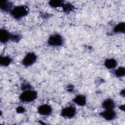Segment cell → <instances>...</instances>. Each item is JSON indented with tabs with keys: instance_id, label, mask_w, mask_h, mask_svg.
<instances>
[{
	"instance_id": "obj_17",
	"label": "cell",
	"mask_w": 125,
	"mask_h": 125,
	"mask_svg": "<svg viewBox=\"0 0 125 125\" xmlns=\"http://www.w3.org/2000/svg\"><path fill=\"white\" fill-rule=\"evenodd\" d=\"M62 7L64 12H69L71 11L73 8V6L70 3H68V4L64 3Z\"/></svg>"
},
{
	"instance_id": "obj_20",
	"label": "cell",
	"mask_w": 125,
	"mask_h": 125,
	"mask_svg": "<svg viewBox=\"0 0 125 125\" xmlns=\"http://www.w3.org/2000/svg\"><path fill=\"white\" fill-rule=\"evenodd\" d=\"M30 87V85L26 84H24L23 86H22V89H29Z\"/></svg>"
},
{
	"instance_id": "obj_11",
	"label": "cell",
	"mask_w": 125,
	"mask_h": 125,
	"mask_svg": "<svg viewBox=\"0 0 125 125\" xmlns=\"http://www.w3.org/2000/svg\"><path fill=\"white\" fill-rule=\"evenodd\" d=\"M117 65L116 61L113 59H107L105 62V65L108 68H113L116 67Z\"/></svg>"
},
{
	"instance_id": "obj_13",
	"label": "cell",
	"mask_w": 125,
	"mask_h": 125,
	"mask_svg": "<svg viewBox=\"0 0 125 125\" xmlns=\"http://www.w3.org/2000/svg\"><path fill=\"white\" fill-rule=\"evenodd\" d=\"M115 32H123L124 33L125 31V24L124 22L120 23L117 25L114 29Z\"/></svg>"
},
{
	"instance_id": "obj_10",
	"label": "cell",
	"mask_w": 125,
	"mask_h": 125,
	"mask_svg": "<svg viewBox=\"0 0 125 125\" xmlns=\"http://www.w3.org/2000/svg\"><path fill=\"white\" fill-rule=\"evenodd\" d=\"M73 101L76 104L81 106L84 105L86 103L85 97L83 95L77 96L75 98Z\"/></svg>"
},
{
	"instance_id": "obj_2",
	"label": "cell",
	"mask_w": 125,
	"mask_h": 125,
	"mask_svg": "<svg viewBox=\"0 0 125 125\" xmlns=\"http://www.w3.org/2000/svg\"><path fill=\"white\" fill-rule=\"evenodd\" d=\"M27 14V10L23 6H17L14 8L11 12V14L15 18H21Z\"/></svg>"
},
{
	"instance_id": "obj_16",
	"label": "cell",
	"mask_w": 125,
	"mask_h": 125,
	"mask_svg": "<svg viewBox=\"0 0 125 125\" xmlns=\"http://www.w3.org/2000/svg\"><path fill=\"white\" fill-rule=\"evenodd\" d=\"M115 74L118 77H123L125 74V69L124 67H119L115 71Z\"/></svg>"
},
{
	"instance_id": "obj_9",
	"label": "cell",
	"mask_w": 125,
	"mask_h": 125,
	"mask_svg": "<svg viewBox=\"0 0 125 125\" xmlns=\"http://www.w3.org/2000/svg\"><path fill=\"white\" fill-rule=\"evenodd\" d=\"M103 107L106 109H112L115 107V104L112 100L107 99L103 103Z\"/></svg>"
},
{
	"instance_id": "obj_19",
	"label": "cell",
	"mask_w": 125,
	"mask_h": 125,
	"mask_svg": "<svg viewBox=\"0 0 125 125\" xmlns=\"http://www.w3.org/2000/svg\"><path fill=\"white\" fill-rule=\"evenodd\" d=\"M16 111L18 113H22L24 111V108L22 106H19L17 108Z\"/></svg>"
},
{
	"instance_id": "obj_8",
	"label": "cell",
	"mask_w": 125,
	"mask_h": 125,
	"mask_svg": "<svg viewBox=\"0 0 125 125\" xmlns=\"http://www.w3.org/2000/svg\"><path fill=\"white\" fill-rule=\"evenodd\" d=\"M11 35L4 29H1L0 31V40L2 42H6L10 38Z\"/></svg>"
},
{
	"instance_id": "obj_4",
	"label": "cell",
	"mask_w": 125,
	"mask_h": 125,
	"mask_svg": "<svg viewBox=\"0 0 125 125\" xmlns=\"http://www.w3.org/2000/svg\"><path fill=\"white\" fill-rule=\"evenodd\" d=\"M48 42L51 45L59 46L62 44V39L59 35H54L49 38Z\"/></svg>"
},
{
	"instance_id": "obj_22",
	"label": "cell",
	"mask_w": 125,
	"mask_h": 125,
	"mask_svg": "<svg viewBox=\"0 0 125 125\" xmlns=\"http://www.w3.org/2000/svg\"><path fill=\"white\" fill-rule=\"evenodd\" d=\"M121 95H123V96H124H124H125V90L124 89V90H123L122 91H121Z\"/></svg>"
},
{
	"instance_id": "obj_21",
	"label": "cell",
	"mask_w": 125,
	"mask_h": 125,
	"mask_svg": "<svg viewBox=\"0 0 125 125\" xmlns=\"http://www.w3.org/2000/svg\"><path fill=\"white\" fill-rule=\"evenodd\" d=\"M120 108L121 109V110H125V105H121V106H120Z\"/></svg>"
},
{
	"instance_id": "obj_1",
	"label": "cell",
	"mask_w": 125,
	"mask_h": 125,
	"mask_svg": "<svg viewBox=\"0 0 125 125\" xmlns=\"http://www.w3.org/2000/svg\"><path fill=\"white\" fill-rule=\"evenodd\" d=\"M37 96V94L36 91L27 90L21 95L20 98L23 102H31L36 98Z\"/></svg>"
},
{
	"instance_id": "obj_7",
	"label": "cell",
	"mask_w": 125,
	"mask_h": 125,
	"mask_svg": "<svg viewBox=\"0 0 125 125\" xmlns=\"http://www.w3.org/2000/svg\"><path fill=\"white\" fill-rule=\"evenodd\" d=\"M51 107L47 104L42 105L38 108L39 113L43 115H49L51 112Z\"/></svg>"
},
{
	"instance_id": "obj_3",
	"label": "cell",
	"mask_w": 125,
	"mask_h": 125,
	"mask_svg": "<svg viewBox=\"0 0 125 125\" xmlns=\"http://www.w3.org/2000/svg\"><path fill=\"white\" fill-rule=\"evenodd\" d=\"M37 59L36 55L33 53L27 54L22 61V63L25 66H29L34 63Z\"/></svg>"
},
{
	"instance_id": "obj_5",
	"label": "cell",
	"mask_w": 125,
	"mask_h": 125,
	"mask_svg": "<svg viewBox=\"0 0 125 125\" xmlns=\"http://www.w3.org/2000/svg\"><path fill=\"white\" fill-rule=\"evenodd\" d=\"M76 113L75 108L72 106H69L64 108L62 112V115L63 117L71 118L73 117Z\"/></svg>"
},
{
	"instance_id": "obj_14",
	"label": "cell",
	"mask_w": 125,
	"mask_h": 125,
	"mask_svg": "<svg viewBox=\"0 0 125 125\" xmlns=\"http://www.w3.org/2000/svg\"><path fill=\"white\" fill-rule=\"evenodd\" d=\"M11 59L8 57H1L0 59V64L3 66H7L11 62Z\"/></svg>"
},
{
	"instance_id": "obj_6",
	"label": "cell",
	"mask_w": 125,
	"mask_h": 125,
	"mask_svg": "<svg viewBox=\"0 0 125 125\" xmlns=\"http://www.w3.org/2000/svg\"><path fill=\"white\" fill-rule=\"evenodd\" d=\"M101 115L107 120H111L115 117L116 113L112 109H106V111L101 113Z\"/></svg>"
},
{
	"instance_id": "obj_12",
	"label": "cell",
	"mask_w": 125,
	"mask_h": 125,
	"mask_svg": "<svg viewBox=\"0 0 125 125\" xmlns=\"http://www.w3.org/2000/svg\"><path fill=\"white\" fill-rule=\"evenodd\" d=\"M0 9L3 11H9L11 7V4L7 1H3L0 2Z\"/></svg>"
},
{
	"instance_id": "obj_18",
	"label": "cell",
	"mask_w": 125,
	"mask_h": 125,
	"mask_svg": "<svg viewBox=\"0 0 125 125\" xmlns=\"http://www.w3.org/2000/svg\"><path fill=\"white\" fill-rule=\"evenodd\" d=\"M10 39L15 42H18L20 40V37L17 35H11Z\"/></svg>"
},
{
	"instance_id": "obj_15",
	"label": "cell",
	"mask_w": 125,
	"mask_h": 125,
	"mask_svg": "<svg viewBox=\"0 0 125 125\" xmlns=\"http://www.w3.org/2000/svg\"><path fill=\"white\" fill-rule=\"evenodd\" d=\"M63 1L62 0H51L49 1V4L51 6L53 7H60V6H62L63 5Z\"/></svg>"
}]
</instances>
